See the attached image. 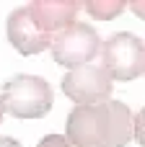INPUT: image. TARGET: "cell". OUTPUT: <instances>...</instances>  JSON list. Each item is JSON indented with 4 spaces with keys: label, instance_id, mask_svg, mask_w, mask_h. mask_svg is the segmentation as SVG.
<instances>
[{
    "label": "cell",
    "instance_id": "6",
    "mask_svg": "<svg viewBox=\"0 0 145 147\" xmlns=\"http://www.w3.org/2000/svg\"><path fill=\"white\" fill-rule=\"evenodd\" d=\"M5 34H8V41L16 47V52L21 54H39L44 49L52 47L54 36L44 34L36 21H34V13L29 5L23 8H16L10 16H8V23H5Z\"/></svg>",
    "mask_w": 145,
    "mask_h": 147
},
{
    "label": "cell",
    "instance_id": "10",
    "mask_svg": "<svg viewBox=\"0 0 145 147\" xmlns=\"http://www.w3.org/2000/svg\"><path fill=\"white\" fill-rule=\"evenodd\" d=\"M36 147H73V145H70V140L62 137V134H47Z\"/></svg>",
    "mask_w": 145,
    "mask_h": 147
},
{
    "label": "cell",
    "instance_id": "3",
    "mask_svg": "<svg viewBox=\"0 0 145 147\" xmlns=\"http://www.w3.org/2000/svg\"><path fill=\"white\" fill-rule=\"evenodd\" d=\"M101 67L112 80H135L145 72V44L140 36L119 31L101 44Z\"/></svg>",
    "mask_w": 145,
    "mask_h": 147
},
{
    "label": "cell",
    "instance_id": "12",
    "mask_svg": "<svg viewBox=\"0 0 145 147\" xmlns=\"http://www.w3.org/2000/svg\"><path fill=\"white\" fill-rule=\"evenodd\" d=\"M0 147H21V142L13 137H0Z\"/></svg>",
    "mask_w": 145,
    "mask_h": 147
},
{
    "label": "cell",
    "instance_id": "4",
    "mask_svg": "<svg viewBox=\"0 0 145 147\" xmlns=\"http://www.w3.org/2000/svg\"><path fill=\"white\" fill-rule=\"evenodd\" d=\"M96 52H101V39H99L96 28H91L83 21H75L73 26L60 31L52 41L54 62L62 67H70V70L80 67V65H91Z\"/></svg>",
    "mask_w": 145,
    "mask_h": 147
},
{
    "label": "cell",
    "instance_id": "1",
    "mask_svg": "<svg viewBox=\"0 0 145 147\" xmlns=\"http://www.w3.org/2000/svg\"><path fill=\"white\" fill-rule=\"evenodd\" d=\"M135 116L122 101L78 106L67 116L65 137L73 147H125L132 140Z\"/></svg>",
    "mask_w": 145,
    "mask_h": 147
},
{
    "label": "cell",
    "instance_id": "8",
    "mask_svg": "<svg viewBox=\"0 0 145 147\" xmlns=\"http://www.w3.org/2000/svg\"><path fill=\"white\" fill-rule=\"evenodd\" d=\"M86 8H88V13H91L93 18L109 21V18H117V16L127 8V3H125V0H88Z\"/></svg>",
    "mask_w": 145,
    "mask_h": 147
},
{
    "label": "cell",
    "instance_id": "13",
    "mask_svg": "<svg viewBox=\"0 0 145 147\" xmlns=\"http://www.w3.org/2000/svg\"><path fill=\"white\" fill-rule=\"evenodd\" d=\"M3 114H5V106H3V98H0V121H3Z\"/></svg>",
    "mask_w": 145,
    "mask_h": 147
},
{
    "label": "cell",
    "instance_id": "9",
    "mask_svg": "<svg viewBox=\"0 0 145 147\" xmlns=\"http://www.w3.org/2000/svg\"><path fill=\"white\" fill-rule=\"evenodd\" d=\"M132 137H135V142L140 147H145V106L135 114V129H132Z\"/></svg>",
    "mask_w": 145,
    "mask_h": 147
},
{
    "label": "cell",
    "instance_id": "5",
    "mask_svg": "<svg viewBox=\"0 0 145 147\" xmlns=\"http://www.w3.org/2000/svg\"><path fill=\"white\" fill-rule=\"evenodd\" d=\"M112 85H114V80L109 78V72L93 62L73 67L62 78L65 96L70 101H75L78 106H99V103L112 101Z\"/></svg>",
    "mask_w": 145,
    "mask_h": 147
},
{
    "label": "cell",
    "instance_id": "2",
    "mask_svg": "<svg viewBox=\"0 0 145 147\" xmlns=\"http://www.w3.org/2000/svg\"><path fill=\"white\" fill-rule=\"evenodd\" d=\"M3 106L16 119H39L52 109V88L44 78L16 75L3 85Z\"/></svg>",
    "mask_w": 145,
    "mask_h": 147
},
{
    "label": "cell",
    "instance_id": "7",
    "mask_svg": "<svg viewBox=\"0 0 145 147\" xmlns=\"http://www.w3.org/2000/svg\"><path fill=\"white\" fill-rule=\"evenodd\" d=\"M29 8L34 13L36 26L44 34L57 36L60 31H65L67 26L75 23L80 3H75V0H34V3H29Z\"/></svg>",
    "mask_w": 145,
    "mask_h": 147
},
{
    "label": "cell",
    "instance_id": "11",
    "mask_svg": "<svg viewBox=\"0 0 145 147\" xmlns=\"http://www.w3.org/2000/svg\"><path fill=\"white\" fill-rule=\"evenodd\" d=\"M130 8H132V10L145 21V0H135V3H130Z\"/></svg>",
    "mask_w": 145,
    "mask_h": 147
}]
</instances>
